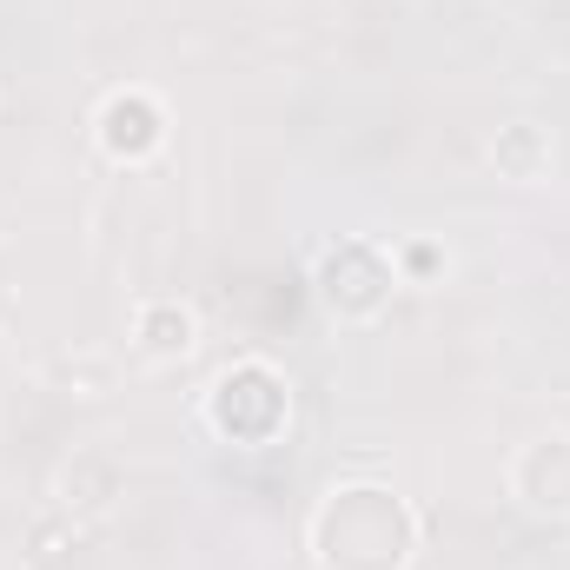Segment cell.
Returning <instances> with one entry per match:
<instances>
[{"mask_svg": "<svg viewBox=\"0 0 570 570\" xmlns=\"http://www.w3.org/2000/svg\"><path fill=\"white\" fill-rule=\"evenodd\" d=\"M305 551L318 570H412L425 551V518L385 478H338L312 504Z\"/></svg>", "mask_w": 570, "mask_h": 570, "instance_id": "1", "label": "cell"}, {"mask_svg": "<svg viewBox=\"0 0 570 570\" xmlns=\"http://www.w3.org/2000/svg\"><path fill=\"white\" fill-rule=\"evenodd\" d=\"M292 379L273 358H233L226 372H213V385L199 392V425L233 451H273L292 431Z\"/></svg>", "mask_w": 570, "mask_h": 570, "instance_id": "2", "label": "cell"}, {"mask_svg": "<svg viewBox=\"0 0 570 570\" xmlns=\"http://www.w3.org/2000/svg\"><path fill=\"white\" fill-rule=\"evenodd\" d=\"M399 266L385 246L372 239H332L318 259H312V298L338 318V325H379L399 298Z\"/></svg>", "mask_w": 570, "mask_h": 570, "instance_id": "3", "label": "cell"}, {"mask_svg": "<svg viewBox=\"0 0 570 570\" xmlns=\"http://www.w3.org/2000/svg\"><path fill=\"white\" fill-rule=\"evenodd\" d=\"M504 491L538 524H570V431H538L511 451Z\"/></svg>", "mask_w": 570, "mask_h": 570, "instance_id": "4", "label": "cell"}, {"mask_svg": "<svg viewBox=\"0 0 570 570\" xmlns=\"http://www.w3.org/2000/svg\"><path fill=\"white\" fill-rule=\"evenodd\" d=\"M173 140V120L159 107V94L146 87H114L100 107H94V146L114 159V166H153Z\"/></svg>", "mask_w": 570, "mask_h": 570, "instance_id": "5", "label": "cell"}, {"mask_svg": "<svg viewBox=\"0 0 570 570\" xmlns=\"http://www.w3.org/2000/svg\"><path fill=\"white\" fill-rule=\"evenodd\" d=\"M134 352L146 365H186L199 352V312L186 298H140L134 305Z\"/></svg>", "mask_w": 570, "mask_h": 570, "instance_id": "6", "label": "cell"}, {"mask_svg": "<svg viewBox=\"0 0 570 570\" xmlns=\"http://www.w3.org/2000/svg\"><path fill=\"white\" fill-rule=\"evenodd\" d=\"M491 166H498V179H511V186H544V179L558 173V140H551V127H538V120L498 127Z\"/></svg>", "mask_w": 570, "mask_h": 570, "instance_id": "7", "label": "cell"}, {"mask_svg": "<svg viewBox=\"0 0 570 570\" xmlns=\"http://www.w3.org/2000/svg\"><path fill=\"white\" fill-rule=\"evenodd\" d=\"M392 266H399V279L405 285H425L444 273V253L431 246V239H405V246H392Z\"/></svg>", "mask_w": 570, "mask_h": 570, "instance_id": "8", "label": "cell"}]
</instances>
